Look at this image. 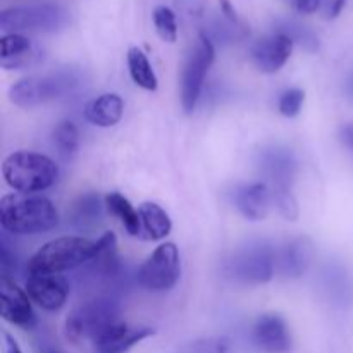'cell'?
<instances>
[{
  "label": "cell",
  "instance_id": "1",
  "mask_svg": "<svg viewBox=\"0 0 353 353\" xmlns=\"http://www.w3.org/2000/svg\"><path fill=\"white\" fill-rule=\"evenodd\" d=\"M0 224L7 233L38 234L54 230L59 224V214L45 196L12 193L0 200Z\"/></svg>",
  "mask_w": 353,
  "mask_h": 353
},
{
  "label": "cell",
  "instance_id": "2",
  "mask_svg": "<svg viewBox=\"0 0 353 353\" xmlns=\"http://www.w3.org/2000/svg\"><path fill=\"white\" fill-rule=\"evenodd\" d=\"M81 83V74L74 69H57L45 74L28 76L10 86L9 99L23 109L43 105L74 92Z\"/></svg>",
  "mask_w": 353,
  "mask_h": 353
},
{
  "label": "cell",
  "instance_id": "3",
  "mask_svg": "<svg viewBox=\"0 0 353 353\" xmlns=\"http://www.w3.org/2000/svg\"><path fill=\"white\" fill-rule=\"evenodd\" d=\"M121 323V307L114 296L102 295L86 300L65 319V336L71 341H95L109 327Z\"/></svg>",
  "mask_w": 353,
  "mask_h": 353
},
{
  "label": "cell",
  "instance_id": "4",
  "mask_svg": "<svg viewBox=\"0 0 353 353\" xmlns=\"http://www.w3.org/2000/svg\"><path fill=\"white\" fill-rule=\"evenodd\" d=\"M7 185L19 193H34L50 188L59 176V168L50 157L34 152L10 154L2 164Z\"/></svg>",
  "mask_w": 353,
  "mask_h": 353
},
{
  "label": "cell",
  "instance_id": "5",
  "mask_svg": "<svg viewBox=\"0 0 353 353\" xmlns=\"http://www.w3.org/2000/svg\"><path fill=\"white\" fill-rule=\"evenodd\" d=\"M71 23V14L59 3H37L6 9L0 12L3 33H55Z\"/></svg>",
  "mask_w": 353,
  "mask_h": 353
},
{
  "label": "cell",
  "instance_id": "6",
  "mask_svg": "<svg viewBox=\"0 0 353 353\" xmlns=\"http://www.w3.org/2000/svg\"><path fill=\"white\" fill-rule=\"evenodd\" d=\"M95 243L86 238L64 236L45 243L28 262V271L61 272L85 265L92 259Z\"/></svg>",
  "mask_w": 353,
  "mask_h": 353
},
{
  "label": "cell",
  "instance_id": "7",
  "mask_svg": "<svg viewBox=\"0 0 353 353\" xmlns=\"http://www.w3.org/2000/svg\"><path fill=\"white\" fill-rule=\"evenodd\" d=\"M276 252L265 243L248 245L224 262V274L240 285H265L274 276Z\"/></svg>",
  "mask_w": 353,
  "mask_h": 353
},
{
  "label": "cell",
  "instance_id": "8",
  "mask_svg": "<svg viewBox=\"0 0 353 353\" xmlns=\"http://www.w3.org/2000/svg\"><path fill=\"white\" fill-rule=\"evenodd\" d=\"M179 276H181L179 252L171 241L159 245L137 272V279L141 288L154 293L174 288L176 283L179 281Z\"/></svg>",
  "mask_w": 353,
  "mask_h": 353
},
{
  "label": "cell",
  "instance_id": "9",
  "mask_svg": "<svg viewBox=\"0 0 353 353\" xmlns=\"http://www.w3.org/2000/svg\"><path fill=\"white\" fill-rule=\"evenodd\" d=\"M216 57V48L207 33H200L199 45L186 61L181 78V103L186 112H193L200 99L205 74Z\"/></svg>",
  "mask_w": 353,
  "mask_h": 353
},
{
  "label": "cell",
  "instance_id": "10",
  "mask_svg": "<svg viewBox=\"0 0 353 353\" xmlns=\"http://www.w3.org/2000/svg\"><path fill=\"white\" fill-rule=\"evenodd\" d=\"M26 292L38 307L54 312L68 300L69 285L57 272L28 271Z\"/></svg>",
  "mask_w": 353,
  "mask_h": 353
},
{
  "label": "cell",
  "instance_id": "11",
  "mask_svg": "<svg viewBox=\"0 0 353 353\" xmlns=\"http://www.w3.org/2000/svg\"><path fill=\"white\" fill-rule=\"evenodd\" d=\"M0 314L2 319L7 323L19 326L23 330H33L37 324L33 307H31V299L26 290L19 288L14 283V279L2 278V290H0Z\"/></svg>",
  "mask_w": 353,
  "mask_h": 353
},
{
  "label": "cell",
  "instance_id": "12",
  "mask_svg": "<svg viewBox=\"0 0 353 353\" xmlns=\"http://www.w3.org/2000/svg\"><path fill=\"white\" fill-rule=\"evenodd\" d=\"M295 41L288 34L276 31L269 37L261 38L257 43L252 47V61L262 72H276L288 62L290 55L293 52Z\"/></svg>",
  "mask_w": 353,
  "mask_h": 353
},
{
  "label": "cell",
  "instance_id": "13",
  "mask_svg": "<svg viewBox=\"0 0 353 353\" xmlns=\"http://www.w3.org/2000/svg\"><path fill=\"white\" fill-rule=\"evenodd\" d=\"M252 340L265 353H288L293 347L292 333L278 314H264L252 330Z\"/></svg>",
  "mask_w": 353,
  "mask_h": 353
},
{
  "label": "cell",
  "instance_id": "14",
  "mask_svg": "<svg viewBox=\"0 0 353 353\" xmlns=\"http://www.w3.org/2000/svg\"><path fill=\"white\" fill-rule=\"evenodd\" d=\"M86 272L93 279L105 283H114L121 279V262L117 257L116 234L107 231L99 241H95V250L92 259L86 262Z\"/></svg>",
  "mask_w": 353,
  "mask_h": 353
},
{
  "label": "cell",
  "instance_id": "15",
  "mask_svg": "<svg viewBox=\"0 0 353 353\" xmlns=\"http://www.w3.org/2000/svg\"><path fill=\"white\" fill-rule=\"evenodd\" d=\"M154 333L152 327H130L121 321L93 341V353H128L134 345L154 336Z\"/></svg>",
  "mask_w": 353,
  "mask_h": 353
},
{
  "label": "cell",
  "instance_id": "16",
  "mask_svg": "<svg viewBox=\"0 0 353 353\" xmlns=\"http://www.w3.org/2000/svg\"><path fill=\"white\" fill-rule=\"evenodd\" d=\"M261 169L271 181V190L292 188L296 174V159L286 148H268L261 154Z\"/></svg>",
  "mask_w": 353,
  "mask_h": 353
},
{
  "label": "cell",
  "instance_id": "17",
  "mask_svg": "<svg viewBox=\"0 0 353 353\" xmlns=\"http://www.w3.org/2000/svg\"><path fill=\"white\" fill-rule=\"evenodd\" d=\"M233 200L247 219L262 221L271 210L272 193L268 183H250L238 186L233 192Z\"/></svg>",
  "mask_w": 353,
  "mask_h": 353
},
{
  "label": "cell",
  "instance_id": "18",
  "mask_svg": "<svg viewBox=\"0 0 353 353\" xmlns=\"http://www.w3.org/2000/svg\"><path fill=\"white\" fill-rule=\"evenodd\" d=\"M314 248L309 238H295L276 254V265L285 278H300L312 262Z\"/></svg>",
  "mask_w": 353,
  "mask_h": 353
},
{
  "label": "cell",
  "instance_id": "19",
  "mask_svg": "<svg viewBox=\"0 0 353 353\" xmlns=\"http://www.w3.org/2000/svg\"><path fill=\"white\" fill-rule=\"evenodd\" d=\"M38 52L33 41L21 33H6L0 38V62L3 69H17L31 64Z\"/></svg>",
  "mask_w": 353,
  "mask_h": 353
},
{
  "label": "cell",
  "instance_id": "20",
  "mask_svg": "<svg viewBox=\"0 0 353 353\" xmlns=\"http://www.w3.org/2000/svg\"><path fill=\"white\" fill-rule=\"evenodd\" d=\"M123 99L116 93H105V95L97 97L92 102L86 103L85 117L95 126L110 128L119 123L123 117Z\"/></svg>",
  "mask_w": 353,
  "mask_h": 353
},
{
  "label": "cell",
  "instance_id": "21",
  "mask_svg": "<svg viewBox=\"0 0 353 353\" xmlns=\"http://www.w3.org/2000/svg\"><path fill=\"white\" fill-rule=\"evenodd\" d=\"M100 217H102V199L99 193L93 192L79 195L68 210L69 223L78 230L93 228L99 224Z\"/></svg>",
  "mask_w": 353,
  "mask_h": 353
},
{
  "label": "cell",
  "instance_id": "22",
  "mask_svg": "<svg viewBox=\"0 0 353 353\" xmlns=\"http://www.w3.org/2000/svg\"><path fill=\"white\" fill-rule=\"evenodd\" d=\"M141 219V228L150 240H162L171 233V217L155 202H143L138 209Z\"/></svg>",
  "mask_w": 353,
  "mask_h": 353
},
{
  "label": "cell",
  "instance_id": "23",
  "mask_svg": "<svg viewBox=\"0 0 353 353\" xmlns=\"http://www.w3.org/2000/svg\"><path fill=\"white\" fill-rule=\"evenodd\" d=\"M105 205L109 209V212L114 217L121 221V224L124 226V230L131 234V236H138L141 233V219L140 214L134 210V207L131 205L130 200L126 199L121 193L112 192L105 196Z\"/></svg>",
  "mask_w": 353,
  "mask_h": 353
},
{
  "label": "cell",
  "instance_id": "24",
  "mask_svg": "<svg viewBox=\"0 0 353 353\" xmlns=\"http://www.w3.org/2000/svg\"><path fill=\"white\" fill-rule=\"evenodd\" d=\"M128 68H130V74L134 85L148 90V92L157 90V76H155V71L152 69L150 61L143 54V50H140L138 47H131L128 50Z\"/></svg>",
  "mask_w": 353,
  "mask_h": 353
},
{
  "label": "cell",
  "instance_id": "25",
  "mask_svg": "<svg viewBox=\"0 0 353 353\" xmlns=\"http://www.w3.org/2000/svg\"><path fill=\"white\" fill-rule=\"evenodd\" d=\"M52 140H54L55 148H57V152L62 157L71 159L79 147V131L74 123L64 121V123H61L54 130Z\"/></svg>",
  "mask_w": 353,
  "mask_h": 353
},
{
  "label": "cell",
  "instance_id": "26",
  "mask_svg": "<svg viewBox=\"0 0 353 353\" xmlns=\"http://www.w3.org/2000/svg\"><path fill=\"white\" fill-rule=\"evenodd\" d=\"M326 288L330 295L341 305L352 302L353 285L350 278H348L347 271H343L341 268H331L326 272Z\"/></svg>",
  "mask_w": 353,
  "mask_h": 353
},
{
  "label": "cell",
  "instance_id": "27",
  "mask_svg": "<svg viewBox=\"0 0 353 353\" xmlns=\"http://www.w3.org/2000/svg\"><path fill=\"white\" fill-rule=\"evenodd\" d=\"M154 26L159 37L164 41L174 43L178 40V23H176V14L172 9L165 6L155 7L154 10Z\"/></svg>",
  "mask_w": 353,
  "mask_h": 353
},
{
  "label": "cell",
  "instance_id": "28",
  "mask_svg": "<svg viewBox=\"0 0 353 353\" xmlns=\"http://www.w3.org/2000/svg\"><path fill=\"white\" fill-rule=\"evenodd\" d=\"M174 353H231V341L224 336L200 338L188 341Z\"/></svg>",
  "mask_w": 353,
  "mask_h": 353
},
{
  "label": "cell",
  "instance_id": "29",
  "mask_svg": "<svg viewBox=\"0 0 353 353\" xmlns=\"http://www.w3.org/2000/svg\"><path fill=\"white\" fill-rule=\"evenodd\" d=\"M278 31L288 34L295 43H300L302 47H305L307 50L310 52L317 50V47H319V40H317L316 34H314L310 30H307L305 26H302V24L293 23V21H286V23H283Z\"/></svg>",
  "mask_w": 353,
  "mask_h": 353
},
{
  "label": "cell",
  "instance_id": "30",
  "mask_svg": "<svg viewBox=\"0 0 353 353\" xmlns=\"http://www.w3.org/2000/svg\"><path fill=\"white\" fill-rule=\"evenodd\" d=\"M272 193V203L276 205V209L279 210L285 219L288 221H296L299 219V202H296L295 195H293L292 188H279V190H271Z\"/></svg>",
  "mask_w": 353,
  "mask_h": 353
},
{
  "label": "cell",
  "instance_id": "31",
  "mask_svg": "<svg viewBox=\"0 0 353 353\" xmlns=\"http://www.w3.org/2000/svg\"><path fill=\"white\" fill-rule=\"evenodd\" d=\"M303 100H305V93L299 88H292L288 92H285L279 99L278 109L283 116L286 117H295L300 112L303 105Z\"/></svg>",
  "mask_w": 353,
  "mask_h": 353
},
{
  "label": "cell",
  "instance_id": "32",
  "mask_svg": "<svg viewBox=\"0 0 353 353\" xmlns=\"http://www.w3.org/2000/svg\"><path fill=\"white\" fill-rule=\"evenodd\" d=\"M219 7H221V12H223V16L226 17L231 24H234V28L245 30V24L241 23L240 16H238L236 9H234V6L231 3V0H219Z\"/></svg>",
  "mask_w": 353,
  "mask_h": 353
},
{
  "label": "cell",
  "instance_id": "33",
  "mask_svg": "<svg viewBox=\"0 0 353 353\" xmlns=\"http://www.w3.org/2000/svg\"><path fill=\"white\" fill-rule=\"evenodd\" d=\"M292 3L300 14H314L321 7V0H292Z\"/></svg>",
  "mask_w": 353,
  "mask_h": 353
},
{
  "label": "cell",
  "instance_id": "34",
  "mask_svg": "<svg viewBox=\"0 0 353 353\" xmlns=\"http://www.w3.org/2000/svg\"><path fill=\"white\" fill-rule=\"evenodd\" d=\"M341 141L353 154V124H347V126L341 128Z\"/></svg>",
  "mask_w": 353,
  "mask_h": 353
},
{
  "label": "cell",
  "instance_id": "35",
  "mask_svg": "<svg viewBox=\"0 0 353 353\" xmlns=\"http://www.w3.org/2000/svg\"><path fill=\"white\" fill-rule=\"evenodd\" d=\"M3 340H6V353H23L19 345L16 343V340L9 333H3Z\"/></svg>",
  "mask_w": 353,
  "mask_h": 353
},
{
  "label": "cell",
  "instance_id": "36",
  "mask_svg": "<svg viewBox=\"0 0 353 353\" xmlns=\"http://www.w3.org/2000/svg\"><path fill=\"white\" fill-rule=\"evenodd\" d=\"M348 0H333L331 3V9H330V17H338L341 14V10L345 9Z\"/></svg>",
  "mask_w": 353,
  "mask_h": 353
},
{
  "label": "cell",
  "instance_id": "37",
  "mask_svg": "<svg viewBox=\"0 0 353 353\" xmlns=\"http://www.w3.org/2000/svg\"><path fill=\"white\" fill-rule=\"evenodd\" d=\"M40 353H62L59 350L57 347H54L52 343H48V341H41L40 343Z\"/></svg>",
  "mask_w": 353,
  "mask_h": 353
},
{
  "label": "cell",
  "instance_id": "38",
  "mask_svg": "<svg viewBox=\"0 0 353 353\" xmlns=\"http://www.w3.org/2000/svg\"><path fill=\"white\" fill-rule=\"evenodd\" d=\"M347 92H348V95L353 99V74L348 78V81H347Z\"/></svg>",
  "mask_w": 353,
  "mask_h": 353
}]
</instances>
